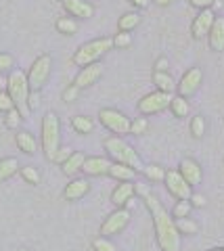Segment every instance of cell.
I'll use <instances>...</instances> for the list:
<instances>
[{
    "label": "cell",
    "instance_id": "46",
    "mask_svg": "<svg viewBox=\"0 0 224 251\" xmlns=\"http://www.w3.org/2000/svg\"><path fill=\"white\" fill-rule=\"evenodd\" d=\"M130 2H132V6H136V9H147L151 0H130Z\"/></svg>",
    "mask_w": 224,
    "mask_h": 251
},
{
    "label": "cell",
    "instance_id": "44",
    "mask_svg": "<svg viewBox=\"0 0 224 251\" xmlns=\"http://www.w3.org/2000/svg\"><path fill=\"white\" fill-rule=\"evenodd\" d=\"M189 203H191L193 207H203L205 205V197H203V195H191Z\"/></svg>",
    "mask_w": 224,
    "mask_h": 251
},
{
    "label": "cell",
    "instance_id": "24",
    "mask_svg": "<svg viewBox=\"0 0 224 251\" xmlns=\"http://www.w3.org/2000/svg\"><path fill=\"white\" fill-rule=\"evenodd\" d=\"M153 84H155V88L159 92H170L172 94V90L176 88L172 75H170L168 72H153Z\"/></svg>",
    "mask_w": 224,
    "mask_h": 251
},
{
    "label": "cell",
    "instance_id": "19",
    "mask_svg": "<svg viewBox=\"0 0 224 251\" xmlns=\"http://www.w3.org/2000/svg\"><path fill=\"white\" fill-rule=\"evenodd\" d=\"M207 40H210L212 50H216V52L224 50V17H216L210 34H207Z\"/></svg>",
    "mask_w": 224,
    "mask_h": 251
},
{
    "label": "cell",
    "instance_id": "17",
    "mask_svg": "<svg viewBox=\"0 0 224 251\" xmlns=\"http://www.w3.org/2000/svg\"><path fill=\"white\" fill-rule=\"evenodd\" d=\"M88 191H90V182L86 178H74L72 182L65 186L63 197H65V201H80L82 197H86Z\"/></svg>",
    "mask_w": 224,
    "mask_h": 251
},
{
    "label": "cell",
    "instance_id": "47",
    "mask_svg": "<svg viewBox=\"0 0 224 251\" xmlns=\"http://www.w3.org/2000/svg\"><path fill=\"white\" fill-rule=\"evenodd\" d=\"M172 2H174V0H155V4H157V6H170Z\"/></svg>",
    "mask_w": 224,
    "mask_h": 251
},
{
    "label": "cell",
    "instance_id": "41",
    "mask_svg": "<svg viewBox=\"0 0 224 251\" xmlns=\"http://www.w3.org/2000/svg\"><path fill=\"white\" fill-rule=\"evenodd\" d=\"M38 107H40V92L29 90V97H27V109H29V111H36Z\"/></svg>",
    "mask_w": 224,
    "mask_h": 251
},
{
    "label": "cell",
    "instance_id": "40",
    "mask_svg": "<svg viewBox=\"0 0 224 251\" xmlns=\"http://www.w3.org/2000/svg\"><path fill=\"white\" fill-rule=\"evenodd\" d=\"M72 149H69V147H59V151H57V155H55V159H52V161H55V163H59V166H63V163L69 159V157H72Z\"/></svg>",
    "mask_w": 224,
    "mask_h": 251
},
{
    "label": "cell",
    "instance_id": "32",
    "mask_svg": "<svg viewBox=\"0 0 224 251\" xmlns=\"http://www.w3.org/2000/svg\"><path fill=\"white\" fill-rule=\"evenodd\" d=\"M191 134L195 136V138H201L205 134V120L201 115H195L191 120Z\"/></svg>",
    "mask_w": 224,
    "mask_h": 251
},
{
    "label": "cell",
    "instance_id": "45",
    "mask_svg": "<svg viewBox=\"0 0 224 251\" xmlns=\"http://www.w3.org/2000/svg\"><path fill=\"white\" fill-rule=\"evenodd\" d=\"M155 72H168V59L166 57H159L155 61Z\"/></svg>",
    "mask_w": 224,
    "mask_h": 251
},
{
    "label": "cell",
    "instance_id": "5",
    "mask_svg": "<svg viewBox=\"0 0 224 251\" xmlns=\"http://www.w3.org/2000/svg\"><path fill=\"white\" fill-rule=\"evenodd\" d=\"M113 49V40L111 38H97V40H90L86 44H82L74 54V63L80 67H86L90 63H97L103 57L107 50Z\"/></svg>",
    "mask_w": 224,
    "mask_h": 251
},
{
    "label": "cell",
    "instance_id": "31",
    "mask_svg": "<svg viewBox=\"0 0 224 251\" xmlns=\"http://www.w3.org/2000/svg\"><path fill=\"white\" fill-rule=\"evenodd\" d=\"M19 174H21V178L25 180L27 184H38V182H40V174H38V170L32 168V166L19 168Z\"/></svg>",
    "mask_w": 224,
    "mask_h": 251
},
{
    "label": "cell",
    "instance_id": "36",
    "mask_svg": "<svg viewBox=\"0 0 224 251\" xmlns=\"http://www.w3.org/2000/svg\"><path fill=\"white\" fill-rule=\"evenodd\" d=\"M145 132H147L145 117H136L134 122H130V134H145Z\"/></svg>",
    "mask_w": 224,
    "mask_h": 251
},
{
    "label": "cell",
    "instance_id": "11",
    "mask_svg": "<svg viewBox=\"0 0 224 251\" xmlns=\"http://www.w3.org/2000/svg\"><path fill=\"white\" fill-rule=\"evenodd\" d=\"M201 80H203L201 69H199V67H191L189 72L180 77V82L176 84L178 97H182V99L193 97V94H195V92L199 90V86H201Z\"/></svg>",
    "mask_w": 224,
    "mask_h": 251
},
{
    "label": "cell",
    "instance_id": "42",
    "mask_svg": "<svg viewBox=\"0 0 224 251\" xmlns=\"http://www.w3.org/2000/svg\"><path fill=\"white\" fill-rule=\"evenodd\" d=\"M78 94H80V88H75V86L72 84V86H69V88L63 92V100H65V103H74V100L78 99Z\"/></svg>",
    "mask_w": 224,
    "mask_h": 251
},
{
    "label": "cell",
    "instance_id": "21",
    "mask_svg": "<svg viewBox=\"0 0 224 251\" xmlns=\"http://www.w3.org/2000/svg\"><path fill=\"white\" fill-rule=\"evenodd\" d=\"M84 159H86V155H84L82 151H74V153H72V157H69V159L63 163V166H61V170H63V174L72 178V176L78 174V172H82Z\"/></svg>",
    "mask_w": 224,
    "mask_h": 251
},
{
    "label": "cell",
    "instance_id": "22",
    "mask_svg": "<svg viewBox=\"0 0 224 251\" xmlns=\"http://www.w3.org/2000/svg\"><path fill=\"white\" fill-rule=\"evenodd\" d=\"M109 176H113L115 180H120V182H132V180L136 178V170L124 166V163H111Z\"/></svg>",
    "mask_w": 224,
    "mask_h": 251
},
{
    "label": "cell",
    "instance_id": "28",
    "mask_svg": "<svg viewBox=\"0 0 224 251\" xmlns=\"http://www.w3.org/2000/svg\"><path fill=\"white\" fill-rule=\"evenodd\" d=\"M170 109L176 117H187L189 115V100L182 97H174L172 103H170Z\"/></svg>",
    "mask_w": 224,
    "mask_h": 251
},
{
    "label": "cell",
    "instance_id": "35",
    "mask_svg": "<svg viewBox=\"0 0 224 251\" xmlns=\"http://www.w3.org/2000/svg\"><path fill=\"white\" fill-rule=\"evenodd\" d=\"M15 65V59L11 57L9 52H0V75H2L4 72H11Z\"/></svg>",
    "mask_w": 224,
    "mask_h": 251
},
{
    "label": "cell",
    "instance_id": "20",
    "mask_svg": "<svg viewBox=\"0 0 224 251\" xmlns=\"http://www.w3.org/2000/svg\"><path fill=\"white\" fill-rule=\"evenodd\" d=\"M15 143H17L19 151H23L25 155H34L38 151V140L29 134V132H25V130H21V132L15 134Z\"/></svg>",
    "mask_w": 224,
    "mask_h": 251
},
{
    "label": "cell",
    "instance_id": "14",
    "mask_svg": "<svg viewBox=\"0 0 224 251\" xmlns=\"http://www.w3.org/2000/svg\"><path fill=\"white\" fill-rule=\"evenodd\" d=\"M63 9L67 15L78 19H90L95 15V6L88 0H63Z\"/></svg>",
    "mask_w": 224,
    "mask_h": 251
},
{
    "label": "cell",
    "instance_id": "34",
    "mask_svg": "<svg viewBox=\"0 0 224 251\" xmlns=\"http://www.w3.org/2000/svg\"><path fill=\"white\" fill-rule=\"evenodd\" d=\"M6 117H4V126L6 128H11V130H15V128H19V124H21V113L17 111V109H11L9 113H4Z\"/></svg>",
    "mask_w": 224,
    "mask_h": 251
},
{
    "label": "cell",
    "instance_id": "4",
    "mask_svg": "<svg viewBox=\"0 0 224 251\" xmlns=\"http://www.w3.org/2000/svg\"><path fill=\"white\" fill-rule=\"evenodd\" d=\"M105 151L113 157L115 163H124V166H128L132 170L141 168V157H138V153L120 136L105 138Z\"/></svg>",
    "mask_w": 224,
    "mask_h": 251
},
{
    "label": "cell",
    "instance_id": "25",
    "mask_svg": "<svg viewBox=\"0 0 224 251\" xmlns=\"http://www.w3.org/2000/svg\"><path fill=\"white\" fill-rule=\"evenodd\" d=\"M138 23H141V15L138 13H124L120 17V21H118V29L130 34L134 27H138Z\"/></svg>",
    "mask_w": 224,
    "mask_h": 251
},
{
    "label": "cell",
    "instance_id": "43",
    "mask_svg": "<svg viewBox=\"0 0 224 251\" xmlns=\"http://www.w3.org/2000/svg\"><path fill=\"white\" fill-rule=\"evenodd\" d=\"M189 2L195 6V9H199V11H203V9H212V6L218 2V0H189Z\"/></svg>",
    "mask_w": 224,
    "mask_h": 251
},
{
    "label": "cell",
    "instance_id": "3",
    "mask_svg": "<svg viewBox=\"0 0 224 251\" xmlns=\"http://www.w3.org/2000/svg\"><path fill=\"white\" fill-rule=\"evenodd\" d=\"M61 147V124L55 111H49L42 117V151L49 161L55 159Z\"/></svg>",
    "mask_w": 224,
    "mask_h": 251
},
{
    "label": "cell",
    "instance_id": "7",
    "mask_svg": "<svg viewBox=\"0 0 224 251\" xmlns=\"http://www.w3.org/2000/svg\"><path fill=\"white\" fill-rule=\"evenodd\" d=\"M172 94L170 92H151L147 94V97H143L141 100H138V113L143 115H155V113H161L164 109L170 107V103H172Z\"/></svg>",
    "mask_w": 224,
    "mask_h": 251
},
{
    "label": "cell",
    "instance_id": "15",
    "mask_svg": "<svg viewBox=\"0 0 224 251\" xmlns=\"http://www.w3.org/2000/svg\"><path fill=\"white\" fill-rule=\"evenodd\" d=\"M178 172H180V176L187 180V184L193 188L195 184H199L201 182V178H203V172H201V166L195 161V159H182L180 161V168H178Z\"/></svg>",
    "mask_w": 224,
    "mask_h": 251
},
{
    "label": "cell",
    "instance_id": "27",
    "mask_svg": "<svg viewBox=\"0 0 224 251\" xmlns=\"http://www.w3.org/2000/svg\"><path fill=\"white\" fill-rule=\"evenodd\" d=\"M57 31L59 34H65V36H74L75 31H78V21L72 17H61L57 21Z\"/></svg>",
    "mask_w": 224,
    "mask_h": 251
},
{
    "label": "cell",
    "instance_id": "49",
    "mask_svg": "<svg viewBox=\"0 0 224 251\" xmlns=\"http://www.w3.org/2000/svg\"><path fill=\"white\" fill-rule=\"evenodd\" d=\"M19 251H29V249H25V247H21V249H19Z\"/></svg>",
    "mask_w": 224,
    "mask_h": 251
},
{
    "label": "cell",
    "instance_id": "50",
    "mask_svg": "<svg viewBox=\"0 0 224 251\" xmlns=\"http://www.w3.org/2000/svg\"><path fill=\"white\" fill-rule=\"evenodd\" d=\"M61 2H63V0H61Z\"/></svg>",
    "mask_w": 224,
    "mask_h": 251
},
{
    "label": "cell",
    "instance_id": "38",
    "mask_svg": "<svg viewBox=\"0 0 224 251\" xmlns=\"http://www.w3.org/2000/svg\"><path fill=\"white\" fill-rule=\"evenodd\" d=\"M92 247H95V251H115V245L107 237L97 239L95 243H92Z\"/></svg>",
    "mask_w": 224,
    "mask_h": 251
},
{
    "label": "cell",
    "instance_id": "2",
    "mask_svg": "<svg viewBox=\"0 0 224 251\" xmlns=\"http://www.w3.org/2000/svg\"><path fill=\"white\" fill-rule=\"evenodd\" d=\"M6 92L13 100V107L21 113V117L25 120L29 115L27 109V97H29V84H27V75L21 69H13L6 77Z\"/></svg>",
    "mask_w": 224,
    "mask_h": 251
},
{
    "label": "cell",
    "instance_id": "23",
    "mask_svg": "<svg viewBox=\"0 0 224 251\" xmlns=\"http://www.w3.org/2000/svg\"><path fill=\"white\" fill-rule=\"evenodd\" d=\"M19 168L21 166H19V161L15 159V157H4V159H0V182L13 178L19 172Z\"/></svg>",
    "mask_w": 224,
    "mask_h": 251
},
{
    "label": "cell",
    "instance_id": "16",
    "mask_svg": "<svg viewBox=\"0 0 224 251\" xmlns=\"http://www.w3.org/2000/svg\"><path fill=\"white\" fill-rule=\"evenodd\" d=\"M109 168H111V161L107 157H86L82 172L86 176H105L109 174Z\"/></svg>",
    "mask_w": 224,
    "mask_h": 251
},
{
    "label": "cell",
    "instance_id": "33",
    "mask_svg": "<svg viewBox=\"0 0 224 251\" xmlns=\"http://www.w3.org/2000/svg\"><path fill=\"white\" fill-rule=\"evenodd\" d=\"M191 203L189 201H178L174 205V209H172V216L176 218V220H180V218H189V214H191Z\"/></svg>",
    "mask_w": 224,
    "mask_h": 251
},
{
    "label": "cell",
    "instance_id": "39",
    "mask_svg": "<svg viewBox=\"0 0 224 251\" xmlns=\"http://www.w3.org/2000/svg\"><path fill=\"white\" fill-rule=\"evenodd\" d=\"M13 107V100L9 97V92H4V90H0V113H9Z\"/></svg>",
    "mask_w": 224,
    "mask_h": 251
},
{
    "label": "cell",
    "instance_id": "8",
    "mask_svg": "<svg viewBox=\"0 0 224 251\" xmlns=\"http://www.w3.org/2000/svg\"><path fill=\"white\" fill-rule=\"evenodd\" d=\"M99 122L113 134H130V117H126L118 109H101L99 111Z\"/></svg>",
    "mask_w": 224,
    "mask_h": 251
},
{
    "label": "cell",
    "instance_id": "30",
    "mask_svg": "<svg viewBox=\"0 0 224 251\" xmlns=\"http://www.w3.org/2000/svg\"><path fill=\"white\" fill-rule=\"evenodd\" d=\"M174 222H176V230L180 234H197L199 230V226L189 218H180V220H174Z\"/></svg>",
    "mask_w": 224,
    "mask_h": 251
},
{
    "label": "cell",
    "instance_id": "6",
    "mask_svg": "<svg viewBox=\"0 0 224 251\" xmlns=\"http://www.w3.org/2000/svg\"><path fill=\"white\" fill-rule=\"evenodd\" d=\"M50 69H52V59L50 54H40L29 67V72L25 74L27 75V84H29V90L34 92H40L44 88V84L49 82L50 77Z\"/></svg>",
    "mask_w": 224,
    "mask_h": 251
},
{
    "label": "cell",
    "instance_id": "37",
    "mask_svg": "<svg viewBox=\"0 0 224 251\" xmlns=\"http://www.w3.org/2000/svg\"><path fill=\"white\" fill-rule=\"evenodd\" d=\"M130 44H132V38H130V34H126V31H120V34L113 38V46H118V49H128Z\"/></svg>",
    "mask_w": 224,
    "mask_h": 251
},
{
    "label": "cell",
    "instance_id": "48",
    "mask_svg": "<svg viewBox=\"0 0 224 251\" xmlns=\"http://www.w3.org/2000/svg\"><path fill=\"white\" fill-rule=\"evenodd\" d=\"M4 88H6V80H4L2 75H0V90H4Z\"/></svg>",
    "mask_w": 224,
    "mask_h": 251
},
{
    "label": "cell",
    "instance_id": "29",
    "mask_svg": "<svg viewBox=\"0 0 224 251\" xmlns=\"http://www.w3.org/2000/svg\"><path fill=\"white\" fill-rule=\"evenodd\" d=\"M143 172H145V176L149 178L151 182H164V178H166V170L161 168V166H155V163H151V166H145Z\"/></svg>",
    "mask_w": 224,
    "mask_h": 251
},
{
    "label": "cell",
    "instance_id": "13",
    "mask_svg": "<svg viewBox=\"0 0 224 251\" xmlns=\"http://www.w3.org/2000/svg\"><path fill=\"white\" fill-rule=\"evenodd\" d=\"M103 75V65L101 63H90V65H86V67H82V72L75 75V80H74V86L75 88H88V86H92L95 84L99 77Z\"/></svg>",
    "mask_w": 224,
    "mask_h": 251
},
{
    "label": "cell",
    "instance_id": "26",
    "mask_svg": "<svg viewBox=\"0 0 224 251\" xmlns=\"http://www.w3.org/2000/svg\"><path fill=\"white\" fill-rule=\"evenodd\" d=\"M72 128L78 132V134L84 136V134H90L92 128H95V124H92V120L86 115H75V117H72Z\"/></svg>",
    "mask_w": 224,
    "mask_h": 251
},
{
    "label": "cell",
    "instance_id": "1",
    "mask_svg": "<svg viewBox=\"0 0 224 251\" xmlns=\"http://www.w3.org/2000/svg\"><path fill=\"white\" fill-rule=\"evenodd\" d=\"M134 188L145 197V205L151 211L153 226H155V234H157V243L161 251H180V232L176 230V222L166 211V207L161 205V201L141 184H134Z\"/></svg>",
    "mask_w": 224,
    "mask_h": 251
},
{
    "label": "cell",
    "instance_id": "10",
    "mask_svg": "<svg viewBox=\"0 0 224 251\" xmlns=\"http://www.w3.org/2000/svg\"><path fill=\"white\" fill-rule=\"evenodd\" d=\"M130 222V211L126 207H118L105 218V222L101 224V234L103 237H111V234H120Z\"/></svg>",
    "mask_w": 224,
    "mask_h": 251
},
{
    "label": "cell",
    "instance_id": "18",
    "mask_svg": "<svg viewBox=\"0 0 224 251\" xmlns=\"http://www.w3.org/2000/svg\"><path fill=\"white\" fill-rule=\"evenodd\" d=\"M134 193H136L134 182H122L115 186V191L111 193V203L115 207H126V203L132 201Z\"/></svg>",
    "mask_w": 224,
    "mask_h": 251
},
{
    "label": "cell",
    "instance_id": "12",
    "mask_svg": "<svg viewBox=\"0 0 224 251\" xmlns=\"http://www.w3.org/2000/svg\"><path fill=\"white\" fill-rule=\"evenodd\" d=\"M216 21V15L212 9H203L197 13V17L193 19V25H191V34L195 40H201V38H205L207 34H210V29L214 25Z\"/></svg>",
    "mask_w": 224,
    "mask_h": 251
},
{
    "label": "cell",
    "instance_id": "9",
    "mask_svg": "<svg viewBox=\"0 0 224 251\" xmlns=\"http://www.w3.org/2000/svg\"><path fill=\"white\" fill-rule=\"evenodd\" d=\"M164 184L168 188V193L172 195V197H176L178 201H189L191 199V186L187 184V180H184L180 176L178 170H170L166 172V178H164Z\"/></svg>",
    "mask_w": 224,
    "mask_h": 251
}]
</instances>
